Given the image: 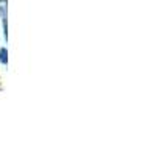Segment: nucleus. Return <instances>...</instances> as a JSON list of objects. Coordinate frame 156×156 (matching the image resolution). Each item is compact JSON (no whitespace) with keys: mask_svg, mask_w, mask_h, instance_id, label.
I'll return each mask as SVG.
<instances>
[{"mask_svg":"<svg viewBox=\"0 0 156 156\" xmlns=\"http://www.w3.org/2000/svg\"><path fill=\"white\" fill-rule=\"evenodd\" d=\"M6 8H8V0H0V17L6 16Z\"/></svg>","mask_w":156,"mask_h":156,"instance_id":"f257e3e1","label":"nucleus"},{"mask_svg":"<svg viewBox=\"0 0 156 156\" xmlns=\"http://www.w3.org/2000/svg\"><path fill=\"white\" fill-rule=\"evenodd\" d=\"M0 62H2V64H6L8 62V51H6L5 47L0 48Z\"/></svg>","mask_w":156,"mask_h":156,"instance_id":"f03ea898","label":"nucleus"}]
</instances>
